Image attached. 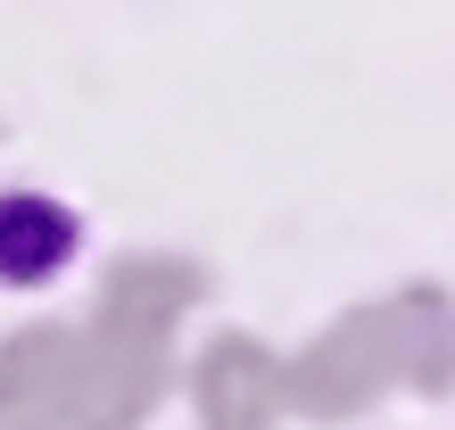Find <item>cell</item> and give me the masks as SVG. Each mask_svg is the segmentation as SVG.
Here are the masks:
<instances>
[{
    "instance_id": "cell-1",
    "label": "cell",
    "mask_w": 455,
    "mask_h": 430,
    "mask_svg": "<svg viewBox=\"0 0 455 430\" xmlns=\"http://www.w3.org/2000/svg\"><path fill=\"white\" fill-rule=\"evenodd\" d=\"M75 265V215L59 199H34V191H9L0 199V282L9 290H42L50 274Z\"/></svg>"
}]
</instances>
